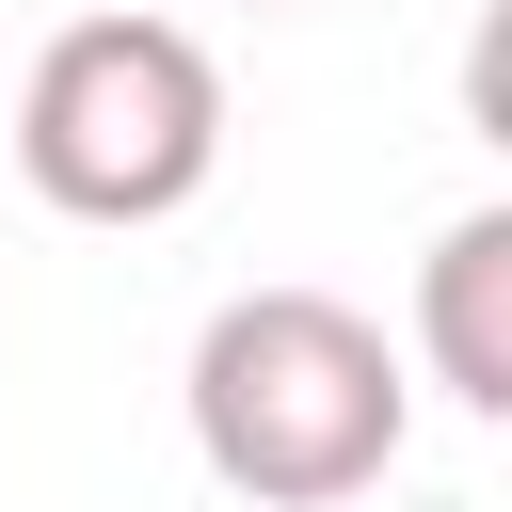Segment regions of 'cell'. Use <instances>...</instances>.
<instances>
[{"mask_svg": "<svg viewBox=\"0 0 512 512\" xmlns=\"http://www.w3.org/2000/svg\"><path fill=\"white\" fill-rule=\"evenodd\" d=\"M416 368L512 432V208H464L432 256H416Z\"/></svg>", "mask_w": 512, "mask_h": 512, "instance_id": "obj_3", "label": "cell"}, {"mask_svg": "<svg viewBox=\"0 0 512 512\" xmlns=\"http://www.w3.org/2000/svg\"><path fill=\"white\" fill-rule=\"evenodd\" d=\"M464 128L512 160V0H480V32H464Z\"/></svg>", "mask_w": 512, "mask_h": 512, "instance_id": "obj_4", "label": "cell"}, {"mask_svg": "<svg viewBox=\"0 0 512 512\" xmlns=\"http://www.w3.org/2000/svg\"><path fill=\"white\" fill-rule=\"evenodd\" d=\"M400 416H416V384H400L384 320L336 304V288H240V304H208V336H192V448H208V480L256 496V512H336V496H368V480L400 464Z\"/></svg>", "mask_w": 512, "mask_h": 512, "instance_id": "obj_1", "label": "cell"}, {"mask_svg": "<svg viewBox=\"0 0 512 512\" xmlns=\"http://www.w3.org/2000/svg\"><path fill=\"white\" fill-rule=\"evenodd\" d=\"M16 176L64 224H176L224 176V64L176 16H64L16 80Z\"/></svg>", "mask_w": 512, "mask_h": 512, "instance_id": "obj_2", "label": "cell"}]
</instances>
